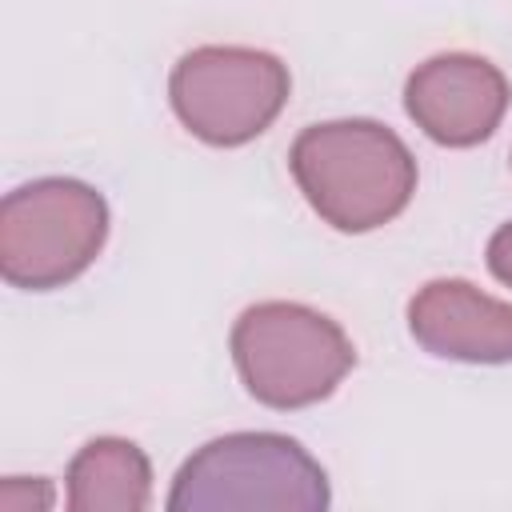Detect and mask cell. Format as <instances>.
Listing matches in <instances>:
<instances>
[{
    "instance_id": "1",
    "label": "cell",
    "mask_w": 512,
    "mask_h": 512,
    "mask_svg": "<svg viewBox=\"0 0 512 512\" xmlns=\"http://www.w3.org/2000/svg\"><path fill=\"white\" fill-rule=\"evenodd\" d=\"M288 168L308 208L336 232H372L416 192V156L376 120L308 124L292 140Z\"/></svg>"
},
{
    "instance_id": "2",
    "label": "cell",
    "mask_w": 512,
    "mask_h": 512,
    "mask_svg": "<svg viewBox=\"0 0 512 512\" xmlns=\"http://www.w3.org/2000/svg\"><path fill=\"white\" fill-rule=\"evenodd\" d=\"M228 348L248 396L280 412L328 400L356 364V348L344 328L292 300L244 308L232 324Z\"/></svg>"
},
{
    "instance_id": "3",
    "label": "cell",
    "mask_w": 512,
    "mask_h": 512,
    "mask_svg": "<svg viewBox=\"0 0 512 512\" xmlns=\"http://www.w3.org/2000/svg\"><path fill=\"white\" fill-rule=\"evenodd\" d=\"M108 240L104 196L72 176L20 184L0 204V276L24 292H52L92 268Z\"/></svg>"
},
{
    "instance_id": "4",
    "label": "cell",
    "mask_w": 512,
    "mask_h": 512,
    "mask_svg": "<svg viewBox=\"0 0 512 512\" xmlns=\"http://www.w3.org/2000/svg\"><path fill=\"white\" fill-rule=\"evenodd\" d=\"M332 504L324 468L280 432H228L196 448L168 492L172 512L208 508H300Z\"/></svg>"
},
{
    "instance_id": "5",
    "label": "cell",
    "mask_w": 512,
    "mask_h": 512,
    "mask_svg": "<svg viewBox=\"0 0 512 512\" xmlns=\"http://www.w3.org/2000/svg\"><path fill=\"white\" fill-rule=\"evenodd\" d=\"M292 92L288 64L244 44H204L176 60L168 100L176 120L212 148H240L272 128Z\"/></svg>"
},
{
    "instance_id": "6",
    "label": "cell",
    "mask_w": 512,
    "mask_h": 512,
    "mask_svg": "<svg viewBox=\"0 0 512 512\" xmlns=\"http://www.w3.org/2000/svg\"><path fill=\"white\" fill-rule=\"evenodd\" d=\"M508 100L512 92L504 72L472 52H440L404 84V112L428 140L444 148L484 144L500 128Z\"/></svg>"
},
{
    "instance_id": "7",
    "label": "cell",
    "mask_w": 512,
    "mask_h": 512,
    "mask_svg": "<svg viewBox=\"0 0 512 512\" xmlns=\"http://www.w3.org/2000/svg\"><path fill=\"white\" fill-rule=\"evenodd\" d=\"M412 340L460 364H512V304L468 280H428L408 300Z\"/></svg>"
},
{
    "instance_id": "8",
    "label": "cell",
    "mask_w": 512,
    "mask_h": 512,
    "mask_svg": "<svg viewBox=\"0 0 512 512\" xmlns=\"http://www.w3.org/2000/svg\"><path fill=\"white\" fill-rule=\"evenodd\" d=\"M152 504V464L124 436L88 440L68 464L72 512H144Z\"/></svg>"
},
{
    "instance_id": "9",
    "label": "cell",
    "mask_w": 512,
    "mask_h": 512,
    "mask_svg": "<svg viewBox=\"0 0 512 512\" xmlns=\"http://www.w3.org/2000/svg\"><path fill=\"white\" fill-rule=\"evenodd\" d=\"M32 508H52V488H48V480L8 476V480L0 484V512H32Z\"/></svg>"
},
{
    "instance_id": "10",
    "label": "cell",
    "mask_w": 512,
    "mask_h": 512,
    "mask_svg": "<svg viewBox=\"0 0 512 512\" xmlns=\"http://www.w3.org/2000/svg\"><path fill=\"white\" fill-rule=\"evenodd\" d=\"M488 272H492L500 284L512 288V220L500 224V228L492 232V240H488Z\"/></svg>"
}]
</instances>
